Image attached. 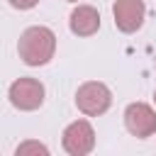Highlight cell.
Wrapping results in <instances>:
<instances>
[{"label":"cell","mask_w":156,"mask_h":156,"mask_svg":"<svg viewBox=\"0 0 156 156\" xmlns=\"http://www.w3.org/2000/svg\"><path fill=\"white\" fill-rule=\"evenodd\" d=\"M17 54L27 66H46L56 54V34L44 24L27 27L20 34Z\"/></svg>","instance_id":"obj_1"},{"label":"cell","mask_w":156,"mask_h":156,"mask_svg":"<svg viewBox=\"0 0 156 156\" xmlns=\"http://www.w3.org/2000/svg\"><path fill=\"white\" fill-rule=\"evenodd\" d=\"M44 83L32 78V76H22L17 80L10 83V90H7V98L12 102V107L22 110V112H34L44 105Z\"/></svg>","instance_id":"obj_2"},{"label":"cell","mask_w":156,"mask_h":156,"mask_svg":"<svg viewBox=\"0 0 156 156\" xmlns=\"http://www.w3.org/2000/svg\"><path fill=\"white\" fill-rule=\"evenodd\" d=\"M112 105V90L100 80H88L76 90V107L88 117H100Z\"/></svg>","instance_id":"obj_3"},{"label":"cell","mask_w":156,"mask_h":156,"mask_svg":"<svg viewBox=\"0 0 156 156\" xmlns=\"http://www.w3.org/2000/svg\"><path fill=\"white\" fill-rule=\"evenodd\" d=\"M61 146L68 156H88L95 149V129L88 119L71 122L61 134Z\"/></svg>","instance_id":"obj_4"},{"label":"cell","mask_w":156,"mask_h":156,"mask_svg":"<svg viewBox=\"0 0 156 156\" xmlns=\"http://www.w3.org/2000/svg\"><path fill=\"white\" fill-rule=\"evenodd\" d=\"M124 127L136 139L154 136L156 134V110L146 102H129L124 107Z\"/></svg>","instance_id":"obj_5"},{"label":"cell","mask_w":156,"mask_h":156,"mask_svg":"<svg viewBox=\"0 0 156 156\" xmlns=\"http://www.w3.org/2000/svg\"><path fill=\"white\" fill-rule=\"evenodd\" d=\"M112 17H115V27L122 34H134L141 29L146 20V5L144 0H115Z\"/></svg>","instance_id":"obj_6"},{"label":"cell","mask_w":156,"mask_h":156,"mask_svg":"<svg viewBox=\"0 0 156 156\" xmlns=\"http://www.w3.org/2000/svg\"><path fill=\"white\" fill-rule=\"evenodd\" d=\"M68 29L76 37H93L100 29V12L93 5H78L73 7L68 17Z\"/></svg>","instance_id":"obj_7"},{"label":"cell","mask_w":156,"mask_h":156,"mask_svg":"<svg viewBox=\"0 0 156 156\" xmlns=\"http://www.w3.org/2000/svg\"><path fill=\"white\" fill-rule=\"evenodd\" d=\"M15 156H49V149L39 141H22L17 149H15Z\"/></svg>","instance_id":"obj_8"},{"label":"cell","mask_w":156,"mask_h":156,"mask_svg":"<svg viewBox=\"0 0 156 156\" xmlns=\"http://www.w3.org/2000/svg\"><path fill=\"white\" fill-rule=\"evenodd\" d=\"M15 10H32V7H37L39 5V0H7Z\"/></svg>","instance_id":"obj_9"},{"label":"cell","mask_w":156,"mask_h":156,"mask_svg":"<svg viewBox=\"0 0 156 156\" xmlns=\"http://www.w3.org/2000/svg\"><path fill=\"white\" fill-rule=\"evenodd\" d=\"M66 2H78V0H66Z\"/></svg>","instance_id":"obj_10"},{"label":"cell","mask_w":156,"mask_h":156,"mask_svg":"<svg viewBox=\"0 0 156 156\" xmlns=\"http://www.w3.org/2000/svg\"><path fill=\"white\" fill-rule=\"evenodd\" d=\"M154 102H156V90H154Z\"/></svg>","instance_id":"obj_11"}]
</instances>
